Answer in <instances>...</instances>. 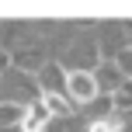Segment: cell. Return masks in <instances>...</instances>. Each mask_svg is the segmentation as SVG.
<instances>
[{
  "instance_id": "1",
  "label": "cell",
  "mask_w": 132,
  "mask_h": 132,
  "mask_svg": "<svg viewBox=\"0 0 132 132\" xmlns=\"http://www.w3.org/2000/svg\"><path fill=\"white\" fill-rule=\"evenodd\" d=\"M24 97H42L38 90V80L31 77V73H21V70H7L4 77H0V101H14V104H28Z\"/></svg>"
},
{
  "instance_id": "2",
  "label": "cell",
  "mask_w": 132,
  "mask_h": 132,
  "mask_svg": "<svg viewBox=\"0 0 132 132\" xmlns=\"http://www.w3.org/2000/svg\"><path fill=\"white\" fill-rule=\"evenodd\" d=\"M97 73L90 70H66V97H70V104H90V101H97Z\"/></svg>"
},
{
  "instance_id": "3",
  "label": "cell",
  "mask_w": 132,
  "mask_h": 132,
  "mask_svg": "<svg viewBox=\"0 0 132 132\" xmlns=\"http://www.w3.org/2000/svg\"><path fill=\"white\" fill-rule=\"evenodd\" d=\"M35 80H38L42 94H63L66 90V70H59L56 63H45L38 73H35Z\"/></svg>"
},
{
  "instance_id": "4",
  "label": "cell",
  "mask_w": 132,
  "mask_h": 132,
  "mask_svg": "<svg viewBox=\"0 0 132 132\" xmlns=\"http://www.w3.org/2000/svg\"><path fill=\"white\" fill-rule=\"evenodd\" d=\"M45 125H49V111L42 108V101H31L24 108V118H21L18 132H45Z\"/></svg>"
},
{
  "instance_id": "5",
  "label": "cell",
  "mask_w": 132,
  "mask_h": 132,
  "mask_svg": "<svg viewBox=\"0 0 132 132\" xmlns=\"http://www.w3.org/2000/svg\"><path fill=\"white\" fill-rule=\"evenodd\" d=\"M42 108L49 111V118H70V111H73V104H70V97L66 94H42Z\"/></svg>"
},
{
  "instance_id": "6",
  "label": "cell",
  "mask_w": 132,
  "mask_h": 132,
  "mask_svg": "<svg viewBox=\"0 0 132 132\" xmlns=\"http://www.w3.org/2000/svg\"><path fill=\"white\" fill-rule=\"evenodd\" d=\"M24 108H28V104L0 101V132H7V129H18V125H21V118H24Z\"/></svg>"
},
{
  "instance_id": "7",
  "label": "cell",
  "mask_w": 132,
  "mask_h": 132,
  "mask_svg": "<svg viewBox=\"0 0 132 132\" xmlns=\"http://www.w3.org/2000/svg\"><path fill=\"white\" fill-rule=\"evenodd\" d=\"M87 132H122V118H118V115L94 118V122H87Z\"/></svg>"
},
{
  "instance_id": "8",
  "label": "cell",
  "mask_w": 132,
  "mask_h": 132,
  "mask_svg": "<svg viewBox=\"0 0 132 132\" xmlns=\"http://www.w3.org/2000/svg\"><path fill=\"white\" fill-rule=\"evenodd\" d=\"M7 70H11V49H7L4 42H0V77H4Z\"/></svg>"
}]
</instances>
